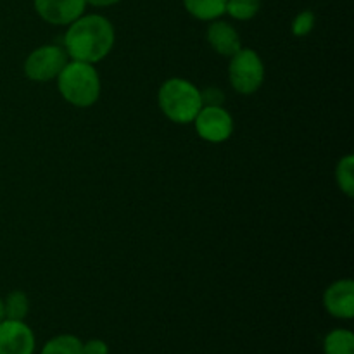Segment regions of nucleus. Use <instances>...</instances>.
I'll use <instances>...</instances> for the list:
<instances>
[{
	"instance_id": "obj_1",
	"label": "nucleus",
	"mask_w": 354,
	"mask_h": 354,
	"mask_svg": "<svg viewBox=\"0 0 354 354\" xmlns=\"http://www.w3.org/2000/svg\"><path fill=\"white\" fill-rule=\"evenodd\" d=\"M116 44V30L109 17L99 12H85L66 26L64 47L71 61L97 64L104 61Z\"/></svg>"
},
{
	"instance_id": "obj_2",
	"label": "nucleus",
	"mask_w": 354,
	"mask_h": 354,
	"mask_svg": "<svg viewBox=\"0 0 354 354\" xmlns=\"http://www.w3.org/2000/svg\"><path fill=\"white\" fill-rule=\"evenodd\" d=\"M57 90L62 99L73 107L86 109L97 104L102 92V82L95 64L82 61H71L62 68L55 78Z\"/></svg>"
},
{
	"instance_id": "obj_3",
	"label": "nucleus",
	"mask_w": 354,
	"mask_h": 354,
	"mask_svg": "<svg viewBox=\"0 0 354 354\" xmlns=\"http://www.w3.org/2000/svg\"><path fill=\"white\" fill-rule=\"evenodd\" d=\"M161 113L175 124H190L204 106L201 88L187 78L173 76L165 80L158 90Z\"/></svg>"
},
{
	"instance_id": "obj_4",
	"label": "nucleus",
	"mask_w": 354,
	"mask_h": 354,
	"mask_svg": "<svg viewBox=\"0 0 354 354\" xmlns=\"http://www.w3.org/2000/svg\"><path fill=\"white\" fill-rule=\"evenodd\" d=\"M265 62L251 47H242L230 57L228 80L232 88L241 95H252L265 83Z\"/></svg>"
},
{
	"instance_id": "obj_5",
	"label": "nucleus",
	"mask_w": 354,
	"mask_h": 354,
	"mask_svg": "<svg viewBox=\"0 0 354 354\" xmlns=\"http://www.w3.org/2000/svg\"><path fill=\"white\" fill-rule=\"evenodd\" d=\"M68 61L69 57L62 45H40V47L33 48L24 59V76L35 83L55 82Z\"/></svg>"
},
{
	"instance_id": "obj_6",
	"label": "nucleus",
	"mask_w": 354,
	"mask_h": 354,
	"mask_svg": "<svg viewBox=\"0 0 354 354\" xmlns=\"http://www.w3.org/2000/svg\"><path fill=\"white\" fill-rule=\"evenodd\" d=\"M196 133L207 144H223L234 135V116L223 106H203L192 121Z\"/></svg>"
},
{
	"instance_id": "obj_7",
	"label": "nucleus",
	"mask_w": 354,
	"mask_h": 354,
	"mask_svg": "<svg viewBox=\"0 0 354 354\" xmlns=\"http://www.w3.org/2000/svg\"><path fill=\"white\" fill-rule=\"evenodd\" d=\"M37 337L24 320L0 322V354H35Z\"/></svg>"
},
{
	"instance_id": "obj_8",
	"label": "nucleus",
	"mask_w": 354,
	"mask_h": 354,
	"mask_svg": "<svg viewBox=\"0 0 354 354\" xmlns=\"http://www.w3.org/2000/svg\"><path fill=\"white\" fill-rule=\"evenodd\" d=\"M86 0H33V9L41 21L52 26H68L86 12Z\"/></svg>"
},
{
	"instance_id": "obj_9",
	"label": "nucleus",
	"mask_w": 354,
	"mask_h": 354,
	"mask_svg": "<svg viewBox=\"0 0 354 354\" xmlns=\"http://www.w3.org/2000/svg\"><path fill=\"white\" fill-rule=\"evenodd\" d=\"M324 308L330 317L337 320L354 318V282L351 279H341L332 282L324 292Z\"/></svg>"
},
{
	"instance_id": "obj_10",
	"label": "nucleus",
	"mask_w": 354,
	"mask_h": 354,
	"mask_svg": "<svg viewBox=\"0 0 354 354\" xmlns=\"http://www.w3.org/2000/svg\"><path fill=\"white\" fill-rule=\"evenodd\" d=\"M206 40L209 44V47L216 52L218 55L221 57H228L230 59L239 48H242L241 40V33L237 31V28L234 26L228 21L214 19L211 23H207V30H206Z\"/></svg>"
},
{
	"instance_id": "obj_11",
	"label": "nucleus",
	"mask_w": 354,
	"mask_h": 354,
	"mask_svg": "<svg viewBox=\"0 0 354 354\" xmlns=\"http://www.w3.org/2000/svg\"><path fill=\"white\" fill-rule=\"evenodd\" d=\"M182 3L189 16L203 23H211L223 17L227 7V0H182Z\"/></svg>"
},
{
	"instance_id": "obj_12",
	"label": "nucleus",
	"mask_w": 354,
	"mask_h": 354,
	"mask_svg": "<svg viewBox=\"0 0 354 354\" xmlns=\"http://www.w3.org/2000/svg\"><path fill=\"white\" fill-rule=\"evenodd\" d=\"M324 354H354V334L349 328H334L324 337Z\"/></svg>"
},
{
	"instance_id": "obj_13",
	"label": "nucleus",
	"mask_w": 354,
	"mask_h": 354,
	"mask_svg": "<svg viewBox=\"0 0 354 354\" xmlns=\"http://www.w3.org/2000/svg\"><path fill=\"white\" fill-rule=\"evenodd\" d=\"M40 354H83V341L73 334H59L41 346Z\"/></svg>"
},
{
	"instance_id": "obj_14",
	"label": "nucleus",
	"mask_w": 354,
	"mask_h": 354,
	"mask_svg": "<svg viewBox=\"0 0 354 354\" xmlns=\"http://www.w3.org/2000/svg\"><path fill=\"white\" fill-rule=\"evenodd\" d=\"M335 183L346 197H354V156L348 154L335 165Z\"/></svg>"
},
{
	"instance_id": "obj_15",
	"label": "nucleus",
	"mask_w": 354,
	"mask_h": 354,
	"mask_svg": "<svg viewBox=\"0 0 354 354\" xmlns=\"http://www.w3.org/2000/svg\"><path fill=\"white\" fill-rule=\"evenodd\" d=\"M261 10V0H227L225 16L234 21H251Z\"/></svg>"
},
{
	"instance_id": "obj_16",
	"label": "nucleus",
	"mask_w": 354,
	"mask_h": 354,
	"mask_svg": "<svg viewBox=\"0 0 354 354\" xmlns=\"http://www.w3.org/2000/svg\"><path fill=\"white\" fill-rule=\"evenodd\" d=\"M3 311L6 318L10 320H26L30 313V299L23 290H12L3 297Z\"/></svg>"
},
{
	"instance_id": "obj_17",
	"label": "nucleus",
	"mask_w": 354,
	"mask_h": 354,
	"mask_svg": "<svg viewBox=\"0 0 354 354\" xmlns=\"http://www.w3.org/2000/svg\"><path fill=\"white\" fill-rule=\"evenodd\" d=\"M315 24H317V16H315L313 10H301L290 23V33L296 38H304L315 30Z\"/></svg>"
},
{
	"instance_id": "obj_18",
	"label": "nucleus",
	"mask_w": 354,
	"mask_h": 354,
	"mask_svg": "<svg viewBox=\"0 0 354 354\" xmlns=\"http://www.w3.org/2000/svg\"><path fill=\"white\" fill-rule=\"evenodd\" d=\"M203 93L204 106H223V92L220 88L209 86L206 90H201Z\"/></svg>"
},
{
	"instance_id": "obj_19",
	"label": "nucleus",
	"mask_w": 354,
	"mask_h": 354,
	"mask_svg": "<svg viewBox=\"0 0 354 354\" xmlns=\"http://www.w3.org/2000/svg\"><path fill=\"white\" fill-rule=\"evenodd\" d=\"M83 354H109V346L102 339H90L83 342Z\"/></svg>"
},
{
	"instance_id": "obj_20",
	"label": "nucleus",
	"mask_w": 354,
	"mask_h": 354,
	"mask_svg": "<svg viewBox=\"0 0 354 354\" xmlns=\"http://www.w3.org/2000/svg\"><path fill=\"white\" fill-rule=\"evenodd\" d=\"M123 0H86V6L95 7V9H107V7L118 6Z\"/></svg>"
},
{
	"instance_id": "obj_21",
	"label": "nucleus",
	"mask_w": 354,
	"mask_h": 354,
	"mask_svg": "<svg viewBox=\"0 0 354 354\" xmlns=\"http://www.w3.org/2000/svg\"><path fill=\"white\" fill-rule=\"evenodd\" d=\"M6 318V311H3V297H0V322Z\"/></svg>"
}]
</instances>
